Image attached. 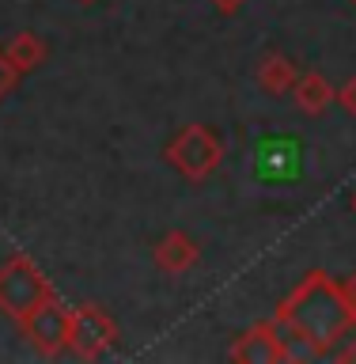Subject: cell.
<instances>
[{
  "label": "cell",
  "mask_w": 356,
  "mask_h": 364,
  "mask_svg": "<svg viewBox=\"0 0 356 364\" xmlns=\"http://www.w3.org/2000/svg\"><path fill=\"white\" fill-rule=\"evenodd\" d=\"M118 346V323L95 304L68 307V349L80 360H99Z\"/></svg>",
  "instance_id": "277c9868"
},
{
  "label": "cell",
  "mask_w": 356,
  "mask_h": 364,
  "mask_svg": "<svg viewBox=\"0 0 356 364\" xmlns=\"http://www.w3.org/2000/svg\"><path fill=\"white\" fill-rule=\"evenodd\" d=\"M152 258H156V269H163V273H171V277H178V273H186V269L198 266L201 250H198V243H193L186 232H167V235L152 247Z\"/></svg>",
  "instance_id": "52a82bcc"
},
{
  "label": "cell",
  "mask_w": 356,
  "mask_h": 364,
  "mask_svg": "<svg viewBox=\"0 0 356 364\" xmlns=\"http://www.w3.org/2000/svg\"><path fill=\"white\" fill-rule=\"evenodd\" d=\"M334 99H338L334 84H330L323 73H315V68H311V73H300V80H296V87H292V102H296L303 114H311V118L326 114Z\"/></svg>",
  "instance_id": "9c48e42d"
},
{
  "label": "cell",
  "mask_w": 356,
  "mask_h": 364,
  "mask_svg": "<svg viewBox=\"0 0 356 364\" xmlns=\"http://www.w3.org/2000/svg\"><path fill=\"white\" fill-rule=\"evenodd\" d=\"M80 4H95V0H80Z\"/></svg>",
  "instance_id": "e0dca14e"
},
{
  "label": "cell",
  "mask_w": 356,
  "mask_h": 364,
  "mask_svg": "<svg viewBox=\"0 0 356 364\" xmlns=\"http://www.w3.org/2000/svg\"><path fill=\"white\" fill-rule=\"evenodd\" d=\"M23 334L42 357H57L68 349V307H61L57 296H50L42 307H34V315L23 323Z\"/></svg>",
  "instance_id": "8992f818"
},
{
  "label": "cell",
  "mask_w": 356,
  "mask_h": 364,
  "mask_svg": "<svg viewBox=\"0 0 356 364\" xmlns=\"http://www.w3.org/2000/svg\"><path fill=\"white\" fill-rule=\"evenodd\" d=\"M53 292L50 277L34 266L27 255H11L8 262H0V311L8 318H16L23 326L34 315V307H42Z\"/></svg>",
  "instance_id": "7a4b0ae2"
},
{
  "label": "cell",
  "mask_w": 356,
  "mask_h": 364,
  "mask_svg": "<svg viewBox=\"0 0 356 364\" xmlns=\"http://www.w3.org/2000/svg\"><path fill=\"white\" fill-rule=\"evenodd\" d=\"M338 102H341V107H345V110L352 114V118H356V76H352V80H345V87L338 91Z\"/></svg>",
  "instance_id": "4fadbf2b"
},
{
  "label": "cell",
  "mask_w": 356,
  "mask_h": 364,
  "mask_svg": "<svg viewBox=\"0 0 356 364\" xmlns=\"http://www.w3.org/2000/svg\"><path fill=\"white\" fill-rule=\"evenodd\" d=\"M352 213H356V193H352Z\"/></svg>",
  "instance_id": "2e32d148"
},
{
  "label": "cell",
  "mask_w": 356,
  "mask_h": 364,
  "mask_svg": "<svg viewBox=\"0 0 356 364\" xmlns=\"http://www.w3.org/2000/svg\"><path fill=\"white\" fill-rule=\"evenodd\" d=\"M227 357L239 364H284V360H292V349L277 318H261V323H250L232 341Z\"/></svg>",
  "instance_id": "5b68a950"
},
{
  "label": "cell",
  "mask_w": 356,
  "mask_h": 364,
  "mask_svg": "<svg viewBox=\"0 0 356 364\" xmlns=\"http://www.w3.org/2000/svg\"><path fill=\"white\" fill-rule=\"evenodd\" d=\"M209 4L220 11V16H232V11H239V8L247 4V0H209Z\"/></svg>",
  "instance_id": "9a60e30c"
},
{
  "label": "cell",
  "mask_w": 356,
  "mask_h": 364,
  "mask_svg": "<svg viewBox=\"0 0 356 364\" xmlns=\"http://www.w3.org/2000/svg\"><path fill=\"white\" fill-rule=\"evenodd\" d=\"M4 53H8V61L16 65L19 73H34V68L50 57V46H45V38L38 31H16L4 42Z\"/></svg>",
  "instance_id": "30bf717a"
},
{
  "label": "cell",
  "mask_w": 356,
  "mask_h": 364,
  "mask_svg": "<svg viewBox=\"0 0 356 364\" xmlns=\"http://www.w3.org/2000/svg\"><path fill=\"white\" fill-rule=\"evenodd\" d=\"M338 284H341V296H345V304L352 307V315H356V269L349 273V277H341Z\"/></svg>",
  "instance_id": "5bb4252c"
},
{
  "label": "cell",
  "mask_w": 356,
  "mask_h": 364,
  "mask_svg": "<svg viewBox=\"0 0 356 364\" xmlns=\"http://www.w3.org/2000/svg\"><path fill=\"white\" fill-rule=\"evenodd\" d=\"M330 357H334V360H356V315L345 323V330L338 334L334 349H330Z\"/></svg>",
  "instance_id": "8fae6325"
},
{
  "label": "cell",
  "mask_w": 356,
  "mask_h": 364,
  "mask_svg": "<svg viewBox=\"0 0 356 364\" xmlns=\"http://www.w3.org/2000/svg\"><path fill=\"white\" fill-rule=\"evenodd\" d=\"M273 318L281 323L284 338L300 341L303 353H311V357H330L338 334L352 318V307L345 304V296H341V284L330 281V273L311 269L277 304Z\"/></svg>",
  "instance_id": "6da1fadb"
},
{
  "label": "cell",
  "mask_w": 356,
  "mask_h": 364,
  "mask_svg": "<svg viewBox=\"0 0 356 364\" xmlns=\"http://www.w3.org/2000/svg\"><path fill=\"white\" fill-rule=\"evenodd\" d=\"M296 80H300V65L292 61L288 53H266L258 65V87L266 95L281 99V95H292Z\"/></svg>",
  "instance_id": "ba28073f"
},
{
  "label": "cell",
  "mask_w": 356,
  "mask_h": 364,
  "mask_svg": "<svg viewBox=\"0 0 356 364\" xmlns=\"http://www.w3.org/2000/svg\"><path fill=\"white\" fill-rule=\"evenodd\" d=\"M349 4H352V8H356V0H349Z\"/></svg>",
  "instance_id": "ac0fdd59"
},
{
  "label": "cell",
  "mask_w": 356,
  "mask_h": 364,
  "mask_svg": "<svg viewBox=\"0 0 356 364\" xmlns=\"http://www.w3.org/2000/svg\"><path fill=\"white\" fill-rule=\"evenodd\" d=\"M167 164L178 171L186 182H205L216 175L224 164V144L216 129H209L205 122H193L186 129H178L167 144Z\"/></svg>",
  "instance_id": "3957f363"
},
{
  "label": "cell",
  "mask_w": 356,
  "mask_h": 364,
  "mask_svg": "<svg viewBox=\"0 0 356 364\" xmlns=\"http://www.w3.org/2000/svg\"><path fill=\"white\" fill-rule=\"evenodd\" d=\"M19 68L8 61V53H4V46H0V99L4 95H11V91H16V84H19Z\"/></svg>",
  "instance_id": "7c38bea8"
}]
</instances>
